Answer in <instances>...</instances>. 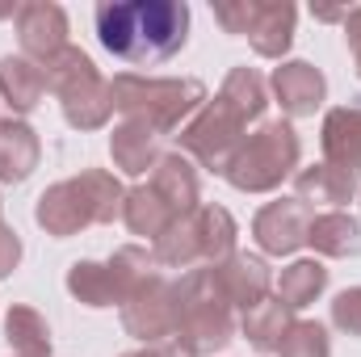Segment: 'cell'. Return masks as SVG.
<instances>
[{
	"mask_svg": "<svg viewBox=\"0 0 361 357\" xmlns=\"http://www.w3.org/2000/svg\"><path fill=\"white\" fill-rule=\"evenodd\" d=\"M97 38L122 63H164L189 38V4L180 0H114L97 4Z\"/></svg>",
	"mask_w": 361,
	"mask_h": 357,
	"instance_id": "1",
	"label": "cell"
},
{
	"mask_svg": "<svg viewBox=\"0 0 361 357\" xmlns=\"http://www.w3.org/2000/svg\"><path fill=\"white\" fill-rule=\"evenodd\" d=\"M122 202H126V189L114 173L85 169L80 177L55 181L51 189H42V198L34 202V223L47 236L68 240V236H80L92 223L122 219Z\"/></svg>",
	"mask_w": 361,
	"mask_h": 357,
	"instance_id": "2",
	"label": "cell"
},
{
	"mask_svg": "<svg viewBox=\"0 0 361 357\" xmlns=\"http://www.w3.org/2000/svg\"><path fill=\"white\" fill-rule=\"evenodd\" d=\"M114 92V109L130 122H143L152 126L160 139L180 131L210 97L202 80H177V76H135V72H122L109 80Z\"/></svg>",
	"mask_w": 361,
	"mask_h": 357,
	"instance_id": "3",
	"label": "cell"
},
{
	"mask_svg": "<svg viewBox=\"0 0 361 357\" xmlns=\"http://www.w3.org/2000/svg\"><path fill=\"white\" fill-rule=\"evenodd\" d=\"M177 337L193 357L219 353L231 345L235 337V307L223 298L219 282H214V269H189L177 282Z\"/></svg>",
	"mask_w": 361,
	"mask_h": 357,
	"instance_id": "4",
	"label": "cell"
},
{
	"mask_svg": "<svg viewBox=\"0 0 361 357\" xmlns=\"http://www.w3.org/2000/svg\"><path fill=\"white\" fill-rule=\"evenodd\" d=\"M42 76H47V89L59 97L68 126H76V131H101L109 122V114H114L109 80L97 72V63L80 47L68 42L59 55H51L42 63Z\"/></svg>",
	"mask_w": 361,
	"mask_h": 357,
	"instance_id": "5",
	"label": "cell"
},
{
	"mask_svg": "<svg viewBox=\"0 0 361 357\" xmlns=\"http://www.w3.org/2000/svg\"><path fill=\"white\" fill-rule=\"evenodd\" d=\"M302 160V143L298 131L290 122H261L235 152V160L227 164L223 177L231 181V189L240 193H273L281 189V181L298 173Z\"/></svg>",
	"mask_w": 361,
	"mask_h": 357,
	"instance_id": "6",
	"label": "cell"
},
{
	"mask_svg": "<svg viewBox=\"0 0 361 357\" xmlns=\"http://www.w3.org/2000/svg\"><path fill=\"white\" fill-rule=\"evenodd\" d=\"M248 131V122L223 101V97H214V101H206L185 126H180V156H193L202 169H210V173H227V164L235 160V152H240V143L248 139L244 135Z\"/></svg>",
	"mask_w": 361,
	"mask_h": 357,
	"instance_id": "7",
	"label": "cell"
},
{
	"mask_svg": "<svg viewBox=\"0 0 361 357\" xmlns=\"http://www.w3.org/2000/svg\"><path fill=\"white\" fill-rule=\"evenodd\" d=\"M177 282H169L164 273L147 277L126 303H122V328L143 341V345H160V341H173L177 337Z\"/></svg>",
	"mask_w": 361,
	"mask_h": 357,
	"instance_id": "8",
	"label": "cell"
},
{
	"mask_svg": "<svg viewBox=\"0 0 361 357\" xmlns=\"http://www.w3.org/2000/svg\"><path fill=\"white\" fill-rule=\"evenodd\" d=\"M311 206H302L298 198H273L269 206L257 210L252 219V240L261 253L269 257H290L307 244V231H311Z\"/></svg>",
	"mask_w": 361,
	"mask_h": 357,
	"instance_id": "9",
	"label": "cell"
},
{
	"mask_svg": "<svg viewBox=\"0 0 361 357\" xmlns=\"http://www.w3.org/2000/svg\"><path fill=\"white\" fill-rule=\"evenodd\" d=\"M17 42H21V55L34 59V63H47L51 55H59L68 47V13L51 0H30V4H17Z\"/></svg>",
	"mask_w": 361,
	"mask_h": 357,
	"instance_id": "10",
	"label": "cell"
},
{
	"mask_svg": "<svg viewBox=\"0 0 361 357\" xmlns=\"http://www.w3.org/2000/svg\"><path fill=\"white\" fill-rule=\"evenodd\" d=\"M269 89H273V97H277V105H281L290 118H311V114L324 105V97H328V80H324V72H319L315 63L290 59V63L273 68Z\"/></svg>",
	"mask_w": 361,
	"mask_h": 357,
	"instance_id": "11",
	"label": "cell"
},
{
	"mask_svg": "<svg viewBox=\"0 0 361 357\" xmlns=\"http://www.w3.org/2000/svg\"><path fill=\"white\" fill-rule=\"evenodd\" d=\"M214 282H219L223 298L231 307H240V311H252L257 303L269 298V290H273L269 265L261 257H252V253H231L227 261H219L214 265Z\"/></svg>",
	"mask_w": 361,
	"mask_h": 357,
	"instance_id": "12",
	"label": "cell"
},
{
	"mask_svg": "<svg viewBox=\"0 0 361 357\" xmlns=\"http://www.w3.org/2000/svg\"><path fill=\"white\" fill-rule=\"evenodd\" d=\"M294 21H298L294 4H286V0H257L244 38L252 42V51L261 59H281L290 51V42H294Z\"/></svg>",
	"mask_w": 361,
	"mask_h": 357,
	"instance_id": "13",
	"label": "cell"
},
{
	"mask_svg": "<svg viewBox=\"0 0 361 357\" xmlns=\"http://www.w3.org/2000/svg\"><path fill=\"white\" fill-rule=\"evenodd\" d=\"M169 206H173V214L185 219V214H193L197 206H202V177H197V169H193V160L189 156H180V152H169V156H160V164L152 169V181H147Z\"/></svg>",
	"mask_w": 361,
	"mask_h": 357,
	"instance_id": "14",
	"label": "cell"
},
{
	"mask_svg": "<svg viewBox=\"0 0 361 357\" xmlns=\"http://www.w3.org/2000/svg\"><path fill=\"white\" fill-rule=\"evenodd\" d=\"M294 189H298V202L302 206H328V210H341L357 198V177L349 169H336L328 160L311 164V169H298L294 173Z\"/></svg>",
	"mask_w": 361,
	"mask_h": 357,
	"instance_id": "15",
	"label": "cell"
},
{
	"mask_svg": "<svg viewBox=\"0 0 361 357\" xmlns=\"http://www.w3.org/2000/svg\"><path fill=\"white\" fill-rule=\"evenodd\" d=\"M324 160L336 169H349L353 177L361 173V105H336L324 114Z\"/></svg>",
	"mask_w": 361,
	"mask_h": 357,
	"instance_id": "16",
	"label": "cell"
},
{
	"mask_svg": "<svg viewBox=\"0 0 361 357\" xmlns=\"http://www.w3.org/2000/svg\"><path fill=\"white\" fill-rule=\"evenodd\" d=\"M109 156H114V169H122L126 177H143L147 169L160 164V135L143 122H130L122 118L109 135Z\"/></svg>",
	"mask_w": 361,
	"mask_h": 357,
	"instance_id": "17",
	"label": "cell"
},
{
	"mask_svg": "<svg viewBox=\"0 0 361 357\" xmlns=\"http://www.w3.org/2000/svg\"><path fill=\"white\" fill-rule=\"evenodd\" d=\"M38 160H42L38 131L21 118H0V181L21 185L38 169Z\"/></svg>",
	"mask_w": 361,
	"mask_h": 357,
	"instance_id": "18",
	"label": "cell"
},
{
	"mask_svg": "<svg viewBox=\"0 0 361 357\" xmlns=\"http://www.w3.org/2000/svg\"><path fill=\"white\" fill-rule=\"evenodd\" d=\"M42 97H47V76L34 59H25V55H4L0 59V101L13 114L38 109Z\"/></svg>",
	"mask_w": 361,
	"mask_h": 357,
	"instance_id": "19",
	"label": "cell"
},
{
	"mask_svg": "<svg viewBox=\"0 0 361 357\" xmlns=\"http://www.w3.org/2000/svg\"><path fill=\"white\" fill-rule=\"evenodd\" d=\"M122 223L135 231V236H147L152 244L177 223V214H173V206L152 189V185H135V189H126V202H122Z\"/></svg>",
	"mask_w": 361,
	"mask_h": 357,
	"instance_id": "20",
	"label": "cell"
},
{
	"mask_svg": "<svg viewBox=\"0 0 361 357\" xmlns=\"http://www.w3.org/2000/svg\"><path fill=\"white\" fill-rule=\"evenodd\" d=\"M307 244L319 253V257H357L361 253V219L345 214V210H328L319 219H311V231H307Z\"/></svg>",
	"mask_w": 361,
	"mask_h": 357,
	"instance_id": "21",
	"label": "cell"
},
{
	"mask_svg": "<svg viewBox=\"0 0 361 357\" xmlns=\"http://www.w3.org/2000/svg\"><path fill=\"white\" fill-rule=\"evenodd\" d=\"M68 290L85 307H122L126 303V294H122L109 261H76L68 269Z\"/></svg>",
	"mask_w": 361,
	"mask_h": 357,
	"instance_id": "22",
	"label": "cell"
},
{
	"mask_svg": "<svg viewBox=\"0 0 361 357\" xmlns=\"http://www.w3.org/2000/svg\"><path fill=\"white\" fill-rule=\"evenodd\" d=\"M4 341L13 357H51V328L42 320V311L25 307V303H13L8 315H4Z\"/></svg>",
	"mask_w": 361,
	"mask_h": 357,
	"instance_id": "23",
	"label": "cell"
},
{
	"mask_svg": "<svg viewBox=\"0 0 361 357\" xmlns=\"http://www.w3.org/2000/svg\"><path fill=\"white\" fill-rule=\"evenodd\" d=\"M244 337L261 349V353H277L281 349V341H286V332L294 328V311L277 298V294H269L265 303H257L252 311H244Z\"/></svg>",
	"mask_w": 361,
	"mask_h": 357,
	"instance_id": "24",
	"label": "cell"
},
{
	"mask_svg": "<svg viewBox=\"0 0 361 357\" xmlns=\"http://www.w3.org/2000/svg\"><path fill=\"white\" fill-rule=\"evenodd\" d=\"M219 97L252 126V122H261L265 109H269V80H265L257 68H231L227 80H223V89H219Z\"/></svg>",
	"mask_w": 361,
	"mask_h": 357,
	"instance_id": "25",
	"label": "cell"
},
{
	"mask_svg": "<svg viewBox=\"0 0 361 357\" xmlns=\"http://www.w3.org/2000/svg\"><path fill=\"white\" fill-rule=\"evenodd\" d=\"M324 290H328V269H324V261H290V265L281 269V277H277V298L290 311L311 307Z\"/></svg>",
	"mask_w": 361,
	"mask_h": 357,
	"instance_id": "26",
	"label": "cell"
},
{
	"mask_svg": "<svg viewBox=\"0 0 361 357\" xmlns=\"http://www.w3.org/2000/svg\"><path fill=\"white\" fill-rule=\"evenodd\" d=\"M193 223H197V240H202V261L206 265H219L235 253V219L223 210V206H197L193 210Z\"/></svg>",
	"mask_w": 361,
	"mask_h": 357,
	"instance_id": "27",
	"label": "cell"
},
{
	"mask_svg": "<svg viewBox=\"0 0 361 357\" xmlns=\"http://www.w3.org/2000/svg\"><path fill=\"white\" fill-rule=\"evenodd\" d=\"M277 357H332V337L319 320H294Z\"/></svg>",
	"mask_w": 361,
	"mask_h": 357,
	"instance_id": "28",
	"label": "cell"
},
{
	"mask_svg": "<svg viewBox=\"0 0 361 357\" xmlns=\"http://www.w3.org/2000/svg\"><path fill=\"white\" fill-rule=\"evenodd\" d=\"M332 324L349 337H361V286H349L332 298Z\"/></svg>",
	"mask_w": 361,
	"mask_h": 357,
	"instance_id": "29",
	"label": "cell"
},
{
	"mask_svg": "<svg viewBox=\"0 0 361 357\" xmlns=\"http://www.w3.org/2000/svg\"><path fill=\"white\" fill-rule=\"evenodd\" d=\"M252 8H257V0H219L214 4V17H219V25L227 34H240L244 38V30L252 21Z\"/></svg>",
	"mask_w": 361,
	"mask_h": 357,
	"instance_id": "30",
	"label": "cell"
},
{
	"mask_svg": "<svg viewBox=\"0 0 361 357\" xmlns=\"http://www.w3.org/2000/svg\"><path fill=\"white\" fill-rule=\"evenodd\" d=\"M17 261H21V236L8 223H0V277H8Z\"/></svg>",
	"mask_w": 361,
	"mask_h": 357,
	"instance_id": "31",
	"label": "cell"
},
{
	"mask_svg": "<svg viewBox=\"0 0 361 357\" xmlns=\"http://www.w3.org/2000/svg\"><path fill=\"white\" fill-rule=\"evenodd\" d=\"M345 42H349V55L357 63V76H361V4H353L345 13Z\"/></svg>",
	"mask_w": 361,
	"mask_h": 357,
	"instance_id": "32",
	"label": "cell"
},
{
	"mask_svg": "<svg viewBox=\"0 0 361 357\" xmlns=\"http://www.w3.org/2000/svg\"><path fill=\"white\" fill-rule=\"evenodd\" d=\"M122 357H193L180 341H160V345H143L135 353H122Z\"/></svg>",
	"mask_w": 361,
	"mask_h": 357,
	"instance_id": "33",
	"label": "cell"
}]
</instances>
